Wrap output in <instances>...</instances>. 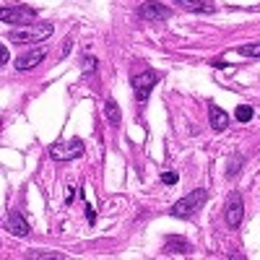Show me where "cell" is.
<instances>
[{
    "mask_svg": "<svg viewBox=\"0 0 260 260\" xmlns=\"http://www.w3.org/2000/svg\"><path fill=\"white\" fill-rule=\"evenodd\" d=\"M52 37V24H26L8 31V42H16V45H29V42H42Z\"/></svg>",
    "mask_w": 260,
    "mask_h": 260,
    "instance_id": "obj_1",
    "label": "cell"
},
{
    "mask_svg": "<svg viewBox=\"0 0 260 260\" xmlns=\"http://www.w3.org/2000/svg\"><path fill=\"white\" fill-rule=\"evenodd\" d=\"M73 198H76V190H73V185H71V187H68V198H65V203H71Z\"/></svg>",
    "mask_w": 260,
    "mask_h": 260,
    "instance_id": "obj_21",
    "label": "cell"
},
{
    "mask_svg": "<svg viewBox=\"0 0 260 260\" xmlns=\"http://www.w3.org/2000/svg\"><path fill=\"white\" fill-rule=\"evenodd\" d=\"M159 76L154 71H143L138 76H133V91H136V99L138 102H146L151 96V91H154V86H156Z\"/></svg>",
    "mask_w": 260,
    "mask_h": 260,
    "instance_id": "obj_5",
    "label": "cell"
},
{
    "mask_svg": "<svg viewBox=\"0 0 260 260\" xmlns=\"http://www.w3.org/2000/svg\"><path fill=\"white\" fill-rule=\"evenodd\" d=\"M242 161H245L242 156H234V159L229 161V169H226V175H229V177H234V175H237V172H240V169H242Z\"/></svg>",
    "mask_w": 260,
    "mask_h": 260,
    "instance_id": "obj_17",
    "label": "cell"
},
{
    "mask_svg": "<svg viewBox=\"0 0 260 260\" xmlns=\"http://www.w3.org/2000/svg\"><path fill=\"white\" fill-rule=\"evenodd\" d=\"M252 107H247V104H242V107H237V120L240 122H250L252 120Z\"/></svg>",
    "mask_w": 260,
    "mask_h": 260,
    "instance_id": "obj_15",
    "label": "cell"
},
{
    "mask_svg": "<svg viewBox=\"0 0 260 260\" xmlns=\"http://www.w3.org/2000/svg\"><path fill=\"white\" fill-rule=\"evenodd\" d=\"M47 57V50L45 47H37V50H31V52H24V55H18L16 57V71H31V68H37V65Z\"/></svg>",
    "mask_w": 260,
    "mask_h": 260,
    "instance_id": "obj_8",
    "label": "cell"
},
{
    "mask_svg": "<svg viewBox=\"0 0 260 260\" xmlns=\"http://www.w3.org/2000/svg\"><path fill=\"white\" fill-rule=\"evenodd\" d=\"M138 16H141L143 21H167V18L172 16V8L156 3V0H146V3L138 8Z\"/></svg>",
    "mask_w": 260,
    "mask_h": 260,
    "instance_id": "obj_6",
    "label": "cell"
},
{
    "mask_svg": "<svg viewBox=\"0 0 260 260\" xmlns=\"http://www.w3.org/2000/svg\"><path fill=\"white\" fill-rule=\"evenodd\" d=\"M161 182H164V185H177V172H164Z\"/></svg>",
    "mask_w": 260,
    "mask_h": 260,
    "instance_id": "obj_19",
    "label": "cell"
},
{
    "mask_svg": "<svg viewBox=\"0 0 260 260\" xmlns=\"http://www.w3.org/2000/svg\"><path fill=\"white\" fill-rule=\"evenodd\" d=\"M81 68H83V73L96 71V60H94V57H83V65H81Z\"/></svg>",
    "mask_w": 260,
    "mask_h": 260,
    "instance_id": "obj_18",
    "label": "cell"
},
{
    "mask_svg": "<svg viewBox=\"0 0 260 260\" xmlns=\"http://www.w3.org/2000/svg\"><path fill=\"white\" fill-rule=\"evenodd\" d=\"M0 18L6 21V24H21V26H26V24H34V18H37V11L29 8V6H6V8H0Z\"/></svg>",
    "mask_w": 260,
    "mask_h": 260,
    "instance_id": "obj_3",
    "label": "cell"
},
{
    "mask_svg": "<svg viewBox=\"0 0 260 260\" xmlns=\"http://www.w3.org/2000/svg\"><path fill=\"white\" fill-rule=\"evenodd\" d=\"M208 120H211V127H213V130H224V127L229 125L226 112H224V110H219L216 104H211V107H208Z\"/></svg>",
    "mask_w": 260,
    "mask_h": 260,
    "instance_id": "obj_11",
    "label": "cell"
},
{
    "mask_svg": "<svg viewBox=\"0 0 260 260\" xmlns=\"http://www.w3.org/2000/svg\"><path fill=\"white\" fill-rule=\"evenodd\" d=\"M104 112H107V120H110L112 125H117L122 120V112H120V107L115 104V99H107L104 102Z\"/></svg>",
    "mask_w": 260,
    "mask_h": 260,
    "instance_id": "obj_13",
    "label": "cell"
},
{
    "mask_svg": "<svg viewBox=\"0 0 260 260\" xmlns=\"http://www.w3.org/2000/svg\"><path fill=\"white\" fill-rule=\"evenodd\" d=\"M175 3L190 13H213L216 6L211 3V0H175Z\"/></svg>",
    "mask_w": 260,
    "mask_h": 260,
    "instance_id": "obj_10",
    "label": "cell"
},
{
    "mask_svg": "<svg viewBox=\"0 0 260 260\" xmlns=\"http://www.w3.org/2000/svg\"><path fill=\"white\" fill-rule=\"evenodd\" d=\"M8 232L16 234V237H26L29 234V221L24 219L21 211H11L8 213Z\"/></svg>",
    "mask_w": 260,
    "mask_h": 260,
    "instance_id": "obj_9",
    "label": "cell"
},
{
    "mask_svg": "<svg viewBox=\"0 0 260 260\" xmlns=\"http://www.w3.org/2000/svg\"><path fill=\"white\" fill-rule=\"evenodd\" d=\"M206 201H208V192L203 187H198V190L187 192L185 198H180L175 206H172V216H177V219H187V216H192Z\"/></svg>",
    "mask_w": 260,
    "mask_h": 260,
    "instance_id": "obj_2",
    "label": "cell"
},
{
    "mask_svg": "<svg viewBox=\"0 0 260 260\" xmlns=\"http://www.w3.org/2000/svg\"><path fill=\"white\" fill-rule=\"evenodd\" d=\"M192 247L187 240H182V237H167L164 242V252H180V255H187Z\"/></svg>",
    "mask_w": 260,
    "mask_h": 260,
    "instance_id": "obj_12",
    "label": "cell"
},
{
    "mask_svg": "<svg viewBox=\"0 0 260 260\" xmlns=\"http://www.w3.org/2000/svg\"><path fill=\"white\" fill-rule=\"evenodd\" d=\"M86 219H89V224H94V219H96V213H94L91 206H86Z\"/></svg>",
    "mask_w": 260,
    "mask_h": 260,
    "instance_id": "obj_20",
    "label": "cell"
},
{
    "mask_svg": "<svg viewBox=\"0 0 260 260\" xmlns=\"http://www.w3.org/2000/svg\"><path fill=\"white\" fill-rule=\"evenodd\" d=\"M83 154V143L81 138H73V141H62V143H55L50 146V156L57 159V161H73Z\"/></svg>",
    "mask_w": 260,
    "mask_h": 260,
    "instance_id": "obj_4",
    "label": "cell"
},
{
    "mask_svg": "<svg viewBox=\"0 0 260 260\" xmlns=\"http://www.w3.org/2000/svg\"><path fill=\"white\" fill-rule=\"evenodd\" d=\"M26 257H31V260H62L65 255H60V252H29Z\"/></svg>",
    "mask_w": 260,
    "mask_h": 260,
    "instance_id": "obj_14",
    "label": "cell"
},
{
    "mask_svg": "<svg viewBox=\"0 0 260 260\" xmlns=\"http://www.w3.org/2000/svg\"><path fill=\"white\" fill-rule=\"evenodd\" d=\"M237 52L245 55V57H260V42H257V45H245V47H240Z\"/></svg>",
    "mask_w": 260,
    "mask_h": 260,
    "instance_id": "obj_16",
    "label": "cell"
},
{
    "mask_svg": "<svg viewBox=\"0 0 260 260\" xmlns=\"http://www.w3.org/2000/svg\"><path fill=\"white\" fill-rule=\"evenodd\" d=\"M226 224L229 226H240L242 216H245V203H242V195L240 192H232L229 201H226Z\"/></svg>",
    "mask_w": 260,
    "mask_h": 260,
    "instance_id": "obj_7",
    "label": "cell"
}]
</instances>
